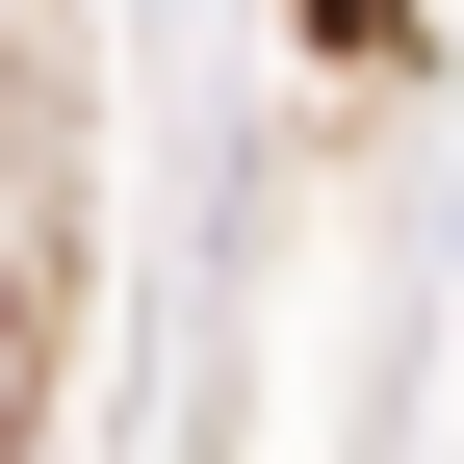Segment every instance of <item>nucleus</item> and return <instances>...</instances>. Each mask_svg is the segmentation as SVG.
Segmentation results:
<instances>
[{"instance_id": "nucleus-1", "label": "nucleus", "mask_w": 464, "mask_h": 464, "mask_svg": "<svg viewBox=\"0 0 464 464\" xmlns=\"http://www.w3.org/2000/svg\"><path fill=\"white\" fill-rule=\"evenodd\" d=\"M26 362H52V284L0 258V439H26Z\"/></svg>"}]
</instances>
